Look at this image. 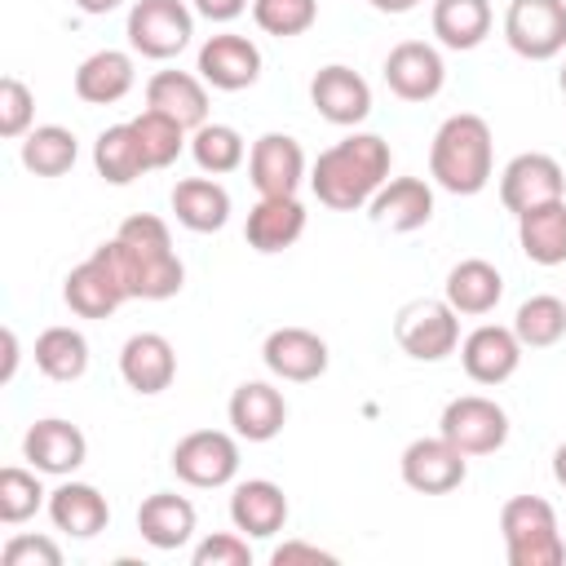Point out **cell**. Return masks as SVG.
Segmentation results:
<instances>
[{"label":"cell","instance_id":"2e32d148","mask_svg":"<svg viewBox=\"0 0 566 566\" xmlns=\"http://www.w3.org/2000/svg\"><path fill=\"white\" fill-rule=\"evenodd\" d=\"M22 460L49 478H66L88 460V438L80 433V424L49 416L22 433Z\"/></svg>","mask_w":566,"mask_h":566},{"label":"cell","instance_id":"603a6c76","mask_svg":"<svg viewBox=\"0 0 566 566\" xmlns=\"http://www.w3.org/2000/svg\"><path fill=\"white\" fill-rule=\"evenodd\" d=\"M367 212H371L376 226H385L394 234H411V230L429 226V217H433V190L420 177H394V181H385L371 195Z\"/></svg>","mask_w":566,"mask_h":566},{"label":"cell","instance_id":"d6a6232c","mask_svg":"<svg viewBox=\"0 0 566 566\" xmlns=\"http://www.w3.org/2000/svg\"><path fill=\"white\" fill-rule=\"evenodd\" d=\"M93 168H97V177L111 181V186H128V181H137L142 172H150L133 124H111V128L97 133V142H93Z\"/></svg>","mask_w":566,"mask_h":566},{"label":"cell","instance_id":"d590c367","mask_svg":"<svg viewBox=\"0 0 566 566\" xmlns=\"http://www.w3.org/2000/svg\"><path fill=\"white\" fill-rule=\"evenodd\" d=\"M513 332L522 340V349H548L566 336V301L562 296H526L513 314Z\"/></svg>","mask_w":566,"mask_h":566},{"label":"cell","instance_id":"c3c4849f","mask_svg":"<svg viewBox=\"0 0 566 566\" xmlns=\"http://www.w3.org/2000/svg\"><path fill=\"white\" fill-rule=\"evenodd\" d=\"M553 482L566 491V442H557V451H553Z\"/></svg>","mask_w":566,"mask_h":566},{"label":"cell","instance_id":"3957f363","mask_svg":"<svg viewBox=\"0 0 566 566\" xmlns=\"http://www.w3.org/2000/svg\"><path fill=\"white\" fill-rule=\"evenodd\" d=\"M491 124L473 111H455L438 124L429 142V177L447 195H478L491 181L495 150H491Z\"/></svg>","mask_w":566,"mask_h":566},{"label":"cell","instance_id":"60d3db41","mask_svg":"<svg viewBox=\"0 0 566 566\" xmlns=\"http://www.w3.org/2000/svg\"><path fill=\"white\" fill-rule=\"evenodd\" d=\"M31 128H35V93L18 75H4L0 80V137L18 142Z\"/></svg>","mask_w":566,"mask_h":566},{"label":"cell","instance_id":"7c38bea8","mask_svg":"<svg viewBox=\"0 0 566 566\" xmlns=\"http://www.w3.org/2000/svg\"><path fill=\"white\" fill-rule=\"evenodd\" d=\"M199 80L221 88V93H239V88H252L261 80V49L248 40V35H234V31H221V35H208L199 44Z\"/></svg>","mask_w":566,"mask_h":566},{"label":"cell","instance_id":"9c48e42d","mask_svg":"<svg viewBox=\"0 0 566 566\" xmlns=\"http://www.w3.org/2000/svg\"><path fill=\"white\" fill-rule=\"evenodd\" d=\"M168 464H172V473L186 486L212 491V486L234 482V473H239V442L226 429H195V433H186L172 447V460Z\"/></svg>","mask_w":566,"mask_h":566},{"label":"cell","instance_id":"681fc988","mask_svg":"<svg viewBox=\"0 0 566 566\" xmlns=\"http://www.w3.org/2000/svg\"><path fill=\"white\" fill-rule=\"evenodd\" d=\"M420 0H371V9H380V13H411Z\"/></svg>","mask_w":566,"mask_h":566},{"label":"cell","instance_id":"ba28073f","mask_svg":"<svg viewBox=\"0 0 566 566\" xmlns=\"http://www.w3.org/2000/svg\"><path fill=\"white\" fill-rule=\"evenodd\" d=\"M504 40L526 62H548L566 49V0H509Z\"/></svg>","mask_w":566,"mask_h":566},{"label":"cell","instance_id":"836d02e7","mask_svg":"<svg viewBox=\"0 0 566 566\" xmlns=\"http://www.w3.org/2000/svg\"><path fill=\"white\" fill-rule=\"evenodd\" d=\"M35 367L49 376V380H80L88 371V340L80 327H44L35 336Z\"/></svg>","mask_w":566,"mask_h":566},{"label":"cell","instance_id":"b9f144b4","mask_svg":"<svg viewBox=\"0 0 566 566\" xmlns=\"http://www.w3.org/2000/svg\"><path fill=\"white\" fill-rule=\"evenodd\" d=\"M190 562L195 566H248L252 562V548H248V535L243 531H212V535H203L190 548Z\"/></svg>","mask_w":566,"mask_h":566},{"label":"cell","instance_id":"e575fe53","mask_svg":"<svg viewBox=\"0 0 566 566\" xmlns=\"http://www.w3.org/2000/svg\"><path fill=\"white\" fill-rule=\"evenodd\" d=\"M75 155H80V142L71 128L62 124H40L22 137V168L35 172V177H62L75 168Z\"/></svg>","mask_w":566,"mask_h":566},{"label":"cell","instance_id":"8d00e7d4","mask_svg":"<svg viewBox=\"0 0 566 566\" xmlns=\"http://www.w3.org/2000/svg\"><path fill=\"white\" fill-rule=\"evenodd\" d=\"M190 155H195L199 172L221 177V172H234V168L243 164L248 146H243L239 128H230V124H199V128L190 133Z\"/></svg>","mask_w":566,"mask_h":566},{"label":"cell","instance_id":"9a60e30c","mask_svg":"<svg viewBox=\"0 0 566 566\" xmlns=\"http://www.w3.org/2000/svg\"><path fill=\"white\" fill-rule=\"evenodd\" d=\"M385 84L394 97L402 102H429L442 93L447 84V66H442V53L424 40H402L389 49L385 57Z\"/></svg>","mask_w":566,"mask_h":566},{"label":"cell","instance_id":"f546056e","mask_svg":"<svg viewBox=\"0 0 566 566\" xmlns=\"http://www.w3.org/2000/svg\"><path fill=\"white\" fill-rule=\"evenodd\" d=\"M172 212L186 230L212 234L230 221V190L217 177H181L172 186Z\"/></svg>","mask_w":566,"mask_h":566},{"label":"cell","instance_id":"52a82bcc","mask_svg":"<svg viewBox=\"0 0 566 566\" xmlns=\"http://www.w3.org/2000/svg\"><path fill=\"white\" fill-rule=\"evenodd\" d=\"M438 433L460 447L464 455H491L509 442V411L495 398L482 394H460L442 407L438 416Z\"/></svg>","mask_w":566,"mask_h":566},{"label":"cell","instance_id":"484cf974","mask_svg":"<svg viewBox=\"0 0 566 566\" xmlns=\"http://www.w3.org/2000/svg\"><path fill=\"white\" fill-rule=\"evenodd\" d=\"M146 106L195 133L199 124H208V84L190 71H155L146 80Z\"/></svg>","mask_w":566,"mask_h":566},{"label":"cell","instance_id":"d4e9b609","mask_svg":"<svg viewBox=\"0 0 566 566\" xmlns=\"http://www.w3.org/2000/svg\"><path fill=\"white\" fill-rule=\"evenodd\" d=\"M49 522L71 539H93L111 522V504L93 482H62L49 491Z\"/></svg>","mask_w":566,"mask_h":566},{"label":"cell","instance_id":"f1b7e54d","mask_svg":"<svg viewBox=\"0 0 566 566\" xmlns=\"http://www.w3.org/2000/svg\"><path fill=\"white\" fill-rule=\"evenodd\" d=\"M137 71H133V53L124 49H97L75 66V97L88 106H111L119 97H128Z\"/></svg>","mask_w":566,"mask_h":566},{"label":"cell","instance_id":"ffe728a7","mask_svg":"<svg viewBox=\"0 0 566 566\" xmlns=\"http://www.w3.org/2000/svg\"><path fill=\"white\" fill-rule=\"evenodd\" d=\"M226 416H230L234 438H243V442H270L287 424V402H283V394L270 380H243L230 394Z\"/></svg>","mask_w":566,"mask_h":566},{"label":"cell","instance_id":"8fae6325","mask_svg":"<svg viewBox=\"0 0 566 566\" xmlns=\"http://www.w3.org/2000/svg\"><path fill=\"white\" fill-rule=\"evenodd\" d=\"M398 473L420 495H447L464 482L469 455L460 447H451L442 433L438 438H416V442H407V451L398 460Z\"/></svg>","mask_w":566,"mask_h":566},{"label":"cell","instance_id":"f907efd6","mask_svg":"<svg viewBox=\"0 0 566 566\" xmlns=\"http://www.w3.org/2000/svg\"><path fill=\"white\" fill-rule=\"evenodd\" d=\"M557 84H562V93H566V62H562V75H557Z\"/></svg>","mask_w":566,"mask_h":566},{"label":"cell","instance_id":"bcb514c9","mask_svg":"<svg viewBox=\"0 0 566 566\" xmlns=\"http://www.w3.org/2000/svg\"><path fill=\"white\" fill-rule=\"evenodd\" d=\"M13 371H18V332L4 327V367H0V380H13Z\"/></svg>","mask_w":566,"mask_h":566},{"label":"cell","instance_id":"7dc6e473","mask_svg":"<svg viewBox=\"0 0 566 566\" xmlns=\"http://www.w3.org/2000/svg\"><path fill=\"white\" fill-rule=\"evenodd\" d=\"M124 0H75V9L80 13H88V18H102V13H111V9H119Z\"/></svg>","mask_w":566,"mask_h":566},{"label":"cell","instance_id":"f35d334b","mask_svg":"<svg viewBox=\"0 0 566 566\" xmlns=\"http://www.w3.org/2000/svg\"><path fill=\"white\" fill-rule=\"evenodd\" d=\"M128 124H133V133H137L142 155H146V164H150V168H168V164L186 150V128H181L177 119H168V115L150 111V106H146L142 115H133Z\"/></svg>","mask_w":566,"mask_h":566},{"label":"cell","instance_id":"44dd1931","mask_svg":"<svg viewBox=\"0 0 566 566\" xmlns=\"http://www.w3.org/2000/svg\"><path fill=\"white\" fill-rule=\"evenodd\" d=\"M119 376L133 394H164L177 376V354H172V340L159 336V332H137L124 340L119 349Z\"/></svg>","mask_w":566,"mask_h":566},{"label":"cell","instance_id":"83f0119b","mask_svg":"<svg viewBox=\"0 0 566 566\" xmlns=\"http://www.w3.org/2000/svg\"><path fill=\"white\" fill-rule=\"evenodd\" d=\"M442 296H447V305L455 314H469V318L491 314L500 305V296H504V274L482 256H464V261H455L447 270Z\"/></svg>","mask_w":566,"mask_h":566},{"label":"cell","instance_id":"f6af8a7d","mask_svg":"<svg viewBox=\"0 0 566 566\" xmlns=\"http://www.w3.org/2000/svg\"><path fill=\"white\" fill-rule=\"evenodd\" d=\"M190 9L208 22H234L248 9V0H190Z\"/></svg>","mask_w":566,"mask_h":566},{"label":"cell","instance_id":"5bb4252c","mask_svg":"<svg viewBox=\"0 0 566 566\" xmlns=\"http://www.w3.org/2000/svg\"><path fill=\"white\" fill-rule=\"evenodd\" d=\"M261 363L270 367V376L279 380H292V385H310L327 371L332 354H327V340L310 327H274L261 345Z\"/></svg>","mask_w":566,"mask_h":566},{"label":"cell","instance_id":"1f68e13d","mask_svg":"<svg viewBox=\"0 0 566 566\" xmlns=\"http://www.w3.org/2000/svg\"><path fill=\"white\" fill-rule=\"evenodd\" d=\"M429 22L438 44L469 53L491 35V0H433Z\"/></svg>","mask_w":566,"mask_h":566},{"label":"cell","instance_id":"4316f807","mask_svg":"<svg viewBox=\"0 0 566 566\" xmlns=\"http://www.w3.org/2000/svg\"><path fill=\"white\" fill-rule=\"evenodd\" d=\"M195 522H199L195 504L186 495H177V491H155L137 509V531L159 553H172V548L190 544L195 539Z\"/></svg>","mask_w":566,"mask_h":566},{"label":"cell","instance_id":"7a4b0ae2","mask_svg":"<svg viewBox=\"0 0 566 566\" xmlns=\"http://www.w3.org/2000/svg\"><path fill=\"white\" fill-rule=\"evenodd\" d=\"M389 142L376 133H349L327 146L310 168V190L332 212H358L389 181Z\"/></svg>","mask_w":566,"mask_h":566},{"label":"cell","instance_id":"cb8c5ba5","mask_svg":"<svg viewBox=\"0 0 566 566\" xmlns=\"http://www.w3.org/2000/svg\"><path fill=\"white\" fill-rule=\"evenodd\" d=\"M248 248L256 252H283L292 248L301 234H305V208L296 195H261L252 208H248Z\"/></svg>","mask_w":566,"mask_h":566},{"label":"cell","instance_id":"ab89813d","mask_svg":"<svg viewBox=\"0 0 566 566\" xmlns=\"http://www.w3.org/2000/svg\"><path fill=\"white\" fill-rule=\"evenodd\" d=\"M314 18H318V0H252V22L279 40L305 35Z\"/></svg>","mask_w":566,"mask_h":566},{"label":"cell","instance_id":"ee69618b","mask_svg":"<svg viewBox=\"0 0 566 566\" xmlns=\"http://www.w3.org/2000/svg\"><path fill=\"white\" fill-rule=\"evenodd\" d=\"M270 562L274 566H292V562H323V566H332L336 562V553H327V548H318V544H305V539H287V544H279L274 553H270Z\"/></svg>","mask_w":566,"mask_h":566},{"label":"cell","instance_id":"277c9868","mask_svg":"<svg viewBox=\"0 0 566 566\" xmlns=\"http://www.w3.org/2000/svg\"><path fill=\"white\" fill-rule=\"evenodd\" d=\"M500 535H504L509 566H562L566 562L557 513L539 495H513L500 509Z\"/></svg>","mask_w":566,"mask_h":566},{"label":"cell","instance_id":"4dcf8cb0","mask_svg":"<svg viewBox=\"0 0 566 566\" xmlns=\"http://www.w3.org/2000/svg\"><path fill=\"white\" fill-rule=\"evenodd\" d=\"M517 243L526 261L535 265H562L566 261V199L526 208L517 217Z\"/></svg>","mask_w":566,"mask_h":566},{"label":"cell","instance_id":"74e56055","mask_svg":"<svg viewBox=\"0 0 566 566\" xmlns=\"http://www.w3.org/2000/svg\"><path fill=\"white\" fill-rule=\"evenodd\" d=\"M40 504H49V491L40 486V469H0V522L4 526H22L27 517L40 513Z\"/></svg>","mask_w":566,"mask_h":566},{"label":"cell","instance_id":"7bdbcfd3","mask_svg":"<svg viewBox=\"0 0 566 566\" xmlns=\"http://www.w3.org/2000/svg\"><path fill=\"white\" fill-rule=\"evenodd\" d=\"M4 566H62V548L49 535H13L0 548Z\"/></svg>","mask_w":566,"mask_h":566},{"label":"cell","instance_id":"5b68a950","mask_svg":"<svg viewBox=\"0 0 566 566\" xmlns=\"http://www.w3.org/2000/svg\"><path fill=\"white\" fill-rule=\"evenodd\" d=\"M128 49L155 62L177 57L195 35V9L186 0H133L128 9Z\"/></svg>","mask_w":566,"mask_h":566},{"label":"cell","instance_id":"ac0fdd59","mask_svg":"<svg viewBox=\"0 0 566 566\" xmlns=\"http://www.w3.org/2000/svg\"><path fill=\"white\" fill-rule=\"evenodd\" d=\"M62 301H66L71 314H80V318H111V314L128 301V292H124L115 265L93 248V256L80 261V265L66 274V283H62Z\"/></svg>","mask_w":566,"mask_h":566},{"label":"cell","instance_id":"d6986e66","mask_svg":"<svg viewBox=\"0 0 566 566\" xmlns=\"http://www.w3.org/2000/svg\"><path fill=\"white\" fill-rule=\"evenodd\" d=\"M460 363L478 385H504L522 367V340L513 327L482 323L460 340Z\"/></svg>","mask_w":566,"mask_h":566},{"label":"cell","instance_id":"8992f818","mask_svg":"<svg viewBox=\"0 0 566 566\" xmlns=\"http://www.w3.org/2000/svg\"><path fill=\"white\" fill-rule=\"evenodd\" d=\"M394 340L416 363H442L460 345V314L447 305V296L442 301H429V296L411 301L394 318Z\"/></svg>","mask_w":566,"mask_h":566},{"label":"cell","instance_id":"30bf717a","mask_svg":"<svg viewBox=\"0 0 566 566\" xmlns=\"http://www.w3.org/2000/svg\"><path fill=\"white\" fill-rule=\"evenodd\" d=\"M553 199H566V172L553 155L544 150H522L504 164L500 172V203L522 217L526 208H539V203H553Z\"/></svg>","mask_w":566,"mask_h":566},{"label":"cell","instance_id":"7402d4cb","mask_svg":"<svg viewBox=\"0 0 566 566\" xmlns=\"http://www.w3.org/2000/svg\"><path fill=\"white\" fill-rule=\"evenodd\" d=\"M230 522L234 531H243L248 539H270L283 531L287 522V495L279 482L270 478H248L230 491Z\"/></svg>","mask_w":566,"mask_h":566},{"label":"cell","instance_id":"e0dca14e","mask_svg":"<svg viewBox=\"0 0 566 566\" xmlns=\"http://www.w3.org/2000/svg\"><path fill=\"white\" fill-rule=\"evenodd\" d=\"M248 181L256 195H296L305 181V150L287 133H261L248 150Z\"/></svg>","mask_w":566,"mask_h":566},{"label":"cell","instance_id":"4fadbf2b","mask_svg":"<svg viewBox=\"0 0 566 566\" xmlns=\"http://www.w3.org/2000/svg\"><path fill=\"white\" fill-rule=\"evenodd\" d=\"M310 102H314V111H318L327 124H336V128H354V124H363V119L371 115V88H367V80H363L354 66H345V62H332V66H318V71H314V80H310Z\"/></svg>","mask_w":566,"mask_h":566},{"label":"cell","instance_id":"6da1fadb","mask_svg":"<svg viewBox=\"0 0 566 566\" xmlns=\"http://www.w3.org/2000/svg\"><path fill=\"white\" fill-rule=\"evenodd\" d=\"M97 252L115 265L128 301H168L186 283V265L172 248L168 221L150 212H133L128 221H119L115 239L97 243Z\"/></svg>","mask_w":566,"mask_h":566}]
</instances>
